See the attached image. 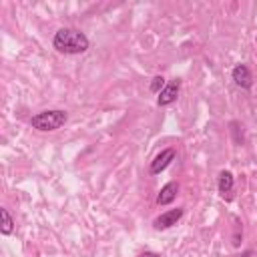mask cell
<instances>
[{
    "label": "cell",
    "mask_w": 257,
    "mask_h": 257,
    "mask_svg": "<svg viewBox=\"0 0 257 257\" xmlns=\"http://www.w3.org/2000/svg\"><path fill=\"white\" fill-rule=\"evenodd\" d=\"M88 44L90 42L86 34L76 28H60L54 32V38H52L54 50L62 54H82L88 50Z\"/></svg>",
    "instance_id": "6da1fadb"
},
{
    "label": "cell",
    "mask_w": 257,
    "mask_h": 257,
    "mask_svg": "<svg viewBox=\"0 0 257 257\" xmlns=\"http://www.w3.org/2000/svg\"><path fill=\"white\" fill-rule=\"evenodd\" d=\"M66 120H68L66 110L50 108V110H42V112H36L34 116H30V126L36 131H42V133H50V131L60 128Z\"/></svg>",
    "instance_id": "7a4b0ae2"
},
{
    "label": "cell",
    "mask_w": 257,
    "mask_h": 257,
    "mask_svg": "<svg viewBox=\"0 0 257 257\" xmlns=\"http://www.w3.org/2000/svg\"><path fill=\"white\" fill-rule=\"evenodd\" d=\"M183 213H185V209H183V207H177V209H169V211L161 213L159 217H155V221H153V227H155L157 231H165V229H169V227L177 225V223L181 221Z\"/></svg>",
    "instance_id": "3957f363"
},
{
    "label": "cell",
    "mask_w": 257,
    "mask_h": 257,
    "mask_svg": "<svg viewBox=\"0 0 257 257\" xmlns=\"http://www.w3.org/2000/svg\"><path fill=\"white\" fill-rule=\"evenodd\" d=\"M175 157H177V151L173 149V147H169V149H163L153 161H151V167H149V171H151V175H159V173H163L173 161H175Z\"/></svg>",
    "instance_id": "277c9868"
},
{
    "label": "cell",
    "mask_w": 257,
    "mask_h": 257,
    "mask_svg": "<svg viewBox=\"0 0 257 257\" xmlns=\"http://www.w3.org/2000/svg\"><path fill=\"white\" fill-rule=\"evenodd\" d=\"M231 78L237 86H241L245 90H249L253 86V76H251V70L247 64H235L231 70Z\"/></svg>",
    "instance_id": "5b68a950"
},
{
    "label": "cell",
    "mask_w": 257,
    "mask_h": 257,
    "mask_svg": "<svg viewBox=\"0 0 257 257\" xmlns=\"http://www.w3.org/2000/svg\"><path fill=\"white\" fill-rule=\"evenodd\" d=\"M179 88H181V80H179V78L171 80V82L159 92L157 104H159V106H169V104H173V102L177 100V96H179Z\"/></svg>",
    "instance_id": "8992f818"
},
{
    "label": "cell",
    "mask_w": 257,
    "mask_h": 257,
    "mask_svg": "<svg viewBox=\"0 0 257 257\" xmlns=\"http://www.w3.org/2000/svg\"><path fill=\"white\" fill-rule=\"evenodd\" d=\"M177 195H179V183H177V181H169L167 185L161 187V191H159V195H157V205H161V207L171 205Z\"/></svg>",
    "instance_id": "52a82bcc"
},
{
    "label": "cell",
    "mask_w": 257,
    "mask_h": 257,
    "mask_svg": "<svg viewBox=\"0 0 257 257\" xmlns=\"http://www.w3.org/2000/svg\"><path fill=\"white\" fill-rule=\"evenodd\" d=\"M233 185H235V177L231 171H221L219 173V181H217V187H219V193L225 197L233 191Z\"/></svg>",
    "instance_id": "ba28073f"
},
{
    "label": "cell",
    "mask_w": 257,
    "mask_h": 257,
    "mask_svg": "<svg viewBox=\"0 0 257 257\" xmlns=\"http://www.w3.org/2000/svg\"><path fill=\"white\" fill-rule=\"evenodd\" d=\"M0 217H2V225H0V233L6 237V235H10L12 231H14V219H12V215L8 213V209H0Z\"/></svg>",
    "instance_id": "9c48e42d"
},
{
    "label": "cell",
    "mask_w": 257,
    "mask_h": 257,
    "mask_svg": "<svg viewBox=\"0 0 257 257\" xmlns=\"http://www.w3.org/2000/svg\"><path fill=\"white\" fill-rule=\"evenodd\" d=\"M167 84H165V78L161 76V74H157V76H153V80H151V84H149V88H151V92H155V94H159L163 88H165Z\"/></svg>",
    "instance_id": "30bf717a"
},
{
    "label": "cell",
    "mask_w": 257,
    "mask_h": 257,
    "mask_svg": "<svg viewBox=\"0 0 257 257\" xmlns=\"http://www.w3.org/2000/svg\"><path fill=\"white\" fill-rule=\"evenodd\" d=\"M243 126L237 122V120H231V133H233V143L235 145H241L243 143Z\"/></svg>",
    "instance_id": "8fae6325"
},
{
    "label": "cell",
    "mask_w": 257,
    "mask_h": 257,
    "mask_svg": "<svg viewBox=\"0 0 257 257\" xmlns=\"http://www.w3.org/2000/svg\"><path fill=\"white\" fill-rule=\"evenodd\" d=\"M241 235H243V233H241V229H239V225H237V227H235V233H233V245H235V247H239Z\"/></svg>",
    "instance_id": "7c38bea8"
},
{
    "label": "cell",
    "mask_w": 257,
    "mask_h": 257,
    "mask_svg": "<svg viewBox=\"0 0 257 257\" xmlns=\"http://www.w3.org/2000/svg\"><path fill=\"white\" fill-rule=\"evenodd\" d=\"M237 257H257V253H255L253 249H247V251H243V253L237 255Z\"/></svg>",
    "instance_id": "4fadbf2b"
},
{
    "label": "cell",
    "mask_w": 257,
    "mask_h": 257,
    "mask_svg": "<svg viewBox=\"0 0 257 257\" xmlns=\"http://www.w3.org/2000/svg\"><path fill=\"white\" fill-rule=\"evenodd\" d=\"M141 257H161V255H159V253H155V251H145Z\"/></svg>",
    "instance_id": "5bb4252c"
}]
</instances>
